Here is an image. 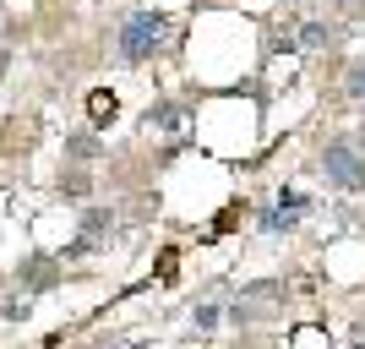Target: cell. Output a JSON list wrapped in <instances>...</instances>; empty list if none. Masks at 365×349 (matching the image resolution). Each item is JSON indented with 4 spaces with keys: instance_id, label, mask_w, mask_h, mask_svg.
I'll use <instances>...</instances> for the list:
<instances>
[{
    "instance_id": "cell-3",
    "label": "cell",
    "mask_w": 365,
    "mask_h": 349,
    "mask_svg": "<svg viewBox=\"0 0 365 349\" xmlns=\"http://www.w3.org/2000/svg\"><path fill=\"white\" fill-rule=\"evenodd\" d=\"M300 213H305V202H300V197L289 191V197L278 202V213H267L262 224H267V229H294V224H300Z\"/></svg>"
},
{
    "instance_id": "cell-1",
    "label": "cell",
    "mask_w": 365,
    "mask_h": 349,
    "mask_svg": "<svg viewBox=\"0 0 365 349\" xmlns=\"http://www.w3.org/2000/svg\"><path fill=\"white\" fill-rule=\"evenodd\" d=\"M164 39H169V16H158V11H137L131 22L120 28V55L125 61H153L158 49H164Z\"/></svg>"
},
{
    "instance_id": "cell-4",
    "label": "cell",
    "mask_w": 365,
    "mask_h": 349,
    "mask_svg": "<svg viewBox=\"0 0 365 349\" xmlns=\"http://www.w3.org/2000/svg\"><path fill=\"white\" fill-rule=\"evenodd\" d=\"M300 44L305 49H327V44H333V28H327V22H305V28H300Z\"/></svg>"
},
{
    "instance_id": "cell-6",
    "label": "cell",
    "mask_w": 365,
    "mask_h": 349,
    "mask_svg": "<svg viewBox=\"0 0 365 349\" xmlns=\"http://www.w3.org/2000/svg\"><path fill=\"white\" fill-rule=\"evenodd\" d=\"M148 121L158 126V131H180V109H175V104H158V109H148Z\"/></svg>"
},
{
    "instance_id": "cell-7",
    "label": "cell",
    "mask_w": 365,
    "mask_h": 349,
    "mask_svg": "<svg viewBox=\"0 0 365 349\" xmlns=\"http://www.w3.org/2000/svg\"><path fill=\"white\" fill-rule=\"evenodd\" d=\"M338 6H344V11H365V0H338Z\"/></svg>"
},
{
    "instance_id": "cell-2",
    "label": "cell",
    "mask_w": 365,
    "mask_h": 349,
    "mask_svg": "<svg viewBox=\"0 0 365 349\" xmlns=\"http://www.w3.org/2000/svg\"><path fill=\"white\" fill-rule=\"evenodd\" d=\"M322 169H327V181H333L338 191H365V158H360V148H354L349 137H333L322 148Z\"/></svg>"
},
{
    "instance_id": "cell-5",
    "label": "cell",
    "mask_w": 365,
    "mask_h": 349,
    "mask_svg": "<svg viewBox=\"0 0 365 349\" xmlns=\"http://www.w3.org/2000/svg\"><path fill=\"white\" fill-rule=\"evenodd\" d=\"M344 93H349L354 104H365V61L349 66V76H344Z\"/></svg>"
}]
</instances>
